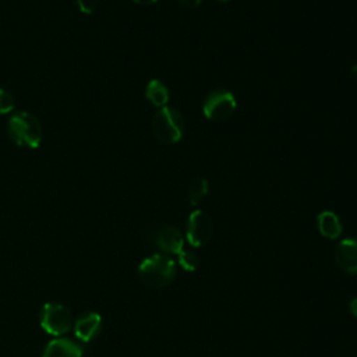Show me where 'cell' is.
<instances>
[{
	"label": "cell",
	"mask_w": 357,
	"mask_h": 357,
	"mask_svg": "<svg viewBox=\"0 0 357 357\" xmlns=\"http://www.w3.org/2000/svg\"><path fill=\"white\" fill-rule=\"evenodd\" d=\"M138 276L148 287H165L176 278V262L166 254H153L139 264Z\"/></svg>",
	"instance_id": "cell-1"
},
{
	"label": "cell",
	"mask_w": 357,
	"mask_h": 357,
	"mask_svg": "<svg viewBox=\"0 0 357 357\" xmlns=\"http://www.w3.org/2000/svg\"><path fill=\"white\" fill-rule=\"evenodd\" d=\"M7 130L11 141L18 146L35 149L42 142V126L39 120L28 112H21L11 116Z\"/></svg>",
	"instance_id": "cell-2"
},
{
	"label": "cell",
	"mask_w": 357,
	"mask_h": 357,
	"mask_svg": "<svg viewBox=\"0 0 357 357\" xmlns=\"http://www.w3.org/2000/svg\"><path fill=\"white\" fill-rule=\"evenodd\" d=\"M151 127L153 135L165 144H176L184 132V120L178 110L165 106L160 107L152 117Z\"/></svg>",
	"instance_id": "cell-3"
},
{
	"label": "cell",
	"mask_w": 357,
	"mask_h": 357,
	"mask_svg": "<svg viewBox=\"0 0 357 357\" xmlns=\"http://www.w3.org/2000/svg\"><path fill=\"white\" fill-rule=\"evenodd\" d=\"M40 326L49 335H64L73 326V315L66 305L60 303H47L40 310Z\"/></svg>",
	"instance_id": "cell-4"
},
{
	"label": "cell",
	"mask_w": 357,
	"mask_h": 357,
	"mask_svg": "<svg viewBox=\"0 0 357 357\" xmlns=\"http://www.w3.org/2000/svg\"><path fill=\"white\" fill-rule=\"evenodd\" d=\"M236 110V99L230 91L218 89L211 92L202 105V113L208 120L222 121Z\"/></svg>",
	"instance_id": "cell-5"
},
{
	"label": "cell",
	"mask_w": 357,
	"mask_h": 357,
	"mask_svg": "<svg viewBox=\"0 0 357 357\" xmlns=\"http://www.w3.org/2000/svg\"><path fill=\"white\" fill-rule=\"evenodd\" d=\"M212 229L213 227H212L211 218L205 212L197 209L190 213L187 220V230H185L187 241L195 248L202 247L209 241L212 236Z\"/></svg>",
	"instance_id": "cell-6"
},
{
	"label": "cell",
	"mask_w": 357,
	"mask_h": 357,
	"mask_svg": "<svg viewBox=\"0 0 357 357\" xmlns=\"http://www.w3.org/2000/svg\"><path fill=\"white\" fill-rule=\"evenodd\" d=\"M335 261L337 266L350 273L357 275V240L344 238L335 248Z\"/></svg>",
	"instance_id": "cell-7"
},
{
	"label": "cell",
	"mask_w": 357,
	"mask_h": 357,
	"mask_svg": "<svg viewBox=\"0 0 357 357\" xmlns=\"http://www.w3.org/2000/svg\"><path fill=\"white\" fill-rule=\"evenodd\" d=\"M155 243L166 255H178L184 247V237L176 226H163L155 236Z\"/></svg>",
	"instance_id": "cell-8"
},
{
	"label": "cell",
	"mask_w": 357,
	"mask_h": 357,
	"mask_svg": "<svg viewBox=\"0 0 357 357\" xmlns=\"http://www.w3.org/2000/svg\"><path fill=\"white\" fill-rule=\"evenodd\" d=\"M73 325H74L75 336L79 340L91 342L92 339H95L98 336V333L100 331L102 318L98 312L89 311V312L81 314Z\"/></svg>",
	"instance_id": "cell-9"
},
{
	"label": "cell",
	"mask_w": 357,
	"mask_h": 357,
	"mask_svg": "<svg viewBox=\"0 0 357 357\" xmlns=\"http://www.w3.org/2000/svg\"><path fill=\"white\" fill-rule=\"evenodd\" d=\"M42 357H82V349L71 339L59 337L47 343Z\"/></svg>",
	"instance_id": "cell-10"
},
{
	"label": "cell",
	"mask_w": 357,
	"mask_h": 357,
	"mask_svg": "<svg viewBox=\"0 0 357 357\" xmlns=\"http://www.w3.org/2000/svg\"><path fill=\"white\" fill-rule=\"evenodd\" d=\"M317 222H318V230L324 237L335 240L342 234L343 227H342L340 219L335 212L332 211L321 212L317 218Z\"/></svg>",
	"instance_id": "cell-11"
},
{
	"label": "cell",
	"mask_w": 357,
	"mask_h": 357,
	"mask_svg": "<svg viewBox=\"0 0 357 357\" xmlns=\"http://www.w3.org/2000/svg\"><path fill=\"white\" fill-rule=\"evenodd\" d=\"M145 98L156 107H165L169 102V89L160 79H151L145 89Z\"/></svg>",
	"instance_id": "cell-12"
},
{
	"label": "cell",
	"mask_w": 357,
	"mask_h": 357,
	"mask_svg": "<svg viewBox=\"0 0 357 357\" xmlns=\"http://www.w3.org/2000/svg\"><path fill=\"white\" fill-rule=\"evenodd\" d=\"M208 180L205 177H201V176H197L194 177L190 184H188V190H187V197H188V201L191 205H198L204 197L208 194Z\"/></svg>",
	"instance_id": "cell-13"
},
{
	"label": "cell",
	"mask_w": 357,
	"mask_h": 357,
	"mask_svg": "<svg viewBox=\"0 0 357 357\" xmlns=\"http://www.w3.org/2000/svg\"><path fill=\"white\" fill-rule=\"evenodd\" d=\"M178 264L180 266L187 271V272H194L197 271L198 265H199V259H198V255L191 251V250H183L180 254H178Z\"/></svg>",
	"instance_id": "cell-14"
},
{
	"label": "cell",
	"mask_w": 357,
	"mask_h": 357,
	"mask_svg": "<svg viewBox=\"0 0 357 357\" xmlns=\"http://www.w3.org/2000/svg\"><path fill=\"white\" fill-rule=\"evenodd\" d=\"M14 98L10 92L0 88V114H7L14 109Z\"/></svg>",
	"instance_id": "cell-15"
},
{
	"label": "cell",
	"mask_w": 357,
	"mask_h": 357,
	"mask_svg": "<svg viewBox=\"0 0 357 357\" xmlns=\"http://www.w3.org/2000/svg\"><path fill=\"white\" fill-rule=\"evenodd\" d=\"M75 3L84 14H91L96 8L98 0H75Z\"/></svg>",
	"instance_id": "cell-16"
},
{
	"label": "cell",
	"mask_w": 357,
	"mask_h": 357,
	"mask_svg": "<svg viewBox=\"0 0 357 357\" xmlns=\"http://www.w3.org/2000/svg\"><path fill=\"white\" fill-rule=\"evenodd\" d=\"M183 6H187V7H198L201 4L202 0H178Z\"/></svg>",
	"instance_id": "cell-17"
},
{
	"label": "cell",
	"mask_w": 357,
	"mask_h": 357,
	"mask_svg": "<svg viewBox=\"0 0 357 357\" xmlns=\"http://www.w3.org/2000/svg\"><path fill=\"white\" fill-rule=\"evenodd\" d=\"M349 308H350L351 315L357 318V297L351 298V301H350V304H349Z\"/></svg>",
	"instance_id": "cell-18"
},
{
	"label": "cell",
	"mask_w": 357,
	"mask_h": 357,
	"mask_svg": "<svg viewBox=\"0 0 357 357\" xmlns=\"http://www.w3.org/2000/svg\"><path fill=\"white\" fill-rule=\"evenodd\" d=\"M134 3L137 4H142V6H146V4H152V3H156L158 0H132Z\"/></svg>",
	"instance_id": "cell-19"
},
{
	"label": "cell",
	"mask_w": 357,
	"mask_h": 357,
	"mask_svg": "<svg viewBox=\"0 0 357 357\" xmlns=\"http://www.w3.org/2000/svg\"><path fill=\"white\" fill-rule=\"evenodd\" d=\"M351 74H353V77H354V79L357 81V64H354L353 66V70H351Z\"/></svg>",
	"instance_id": "cell-20"
},
{
	"label": "cell",
	"mask_w": 357,
	"mask_h": 357,
	"mask_svg": "<svg viewBox=\"0 0 357 357\" xmlns=\"http://www.w3.org/2000/svg\"><path fill=\"white\" fill-rule=\"evenodd\" d=\"M219 1H229V0H219Z\"/></svg>",
	"instance_id": "cell-21"
}]
</instances>
